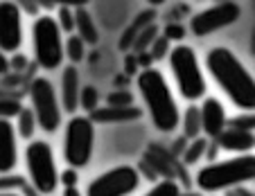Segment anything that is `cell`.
I'll list each match as a JSON object with an SVG mask.
<instances>
[{
    "mask_svg": "<svg viewBox=\"0 0 255 196\" xmlns=\"http://www.w3.org/2000/svg\"><path fill=\"white\" fill-rule=\"evenodd\" d=\"M79 93H82V77L77 66H66L61 72V91L57 93L59 104L66 113H75L79 108Z\"/></svg>",
    "mask_w": 255,
    "mask_h": 196,
    "instance_id": "5bb4252c",
    "label": "cell"
},
{
    "mask_svg": "<svg viewBox=\"0 0 255 196\" xmlns=\"http://www.w3.org/2000/svg\"><path fill=\"white\" fill-rule=\"evenodd\" d=\"M147 2H149L151 7H160V5H165L167 0H147Z\"/></svg>",
    "mask_w": 255,
    "mask_h": 196,
    "instance_id": "1f68e13d",
    "label": "cell"
},
{
    "mask_svg": "<svg viewBox=\"0 0 255 196\" xmlns=\"http://www.w3.org/2000/svg\"><path fill=\"white\" fill-rule=\"evenodd\" d=\"M95 124H129L142 117L138 106H97L88 115Z\"/></svg>",
    "mask_w": 255,
    "mask_h": 196,
    "instance_id": "9a60e30c",
    "label": "cell"
},
{
    "mask_svg": "<svg viewBox=\"0 0 255 196\" xmlns=\"http://www.w3.org/2000/svg\"><path fill=\"white\" fill-rule=\"evenodd\" d=\"M183 36H185V27H181V25H167V29H165V38L181 41Z\"/></svg>",
    "mask_w": 255,
    "mask_h": 196,
    "instance_id": "83f0119b",
    "label": "cell"
},
{
    "mask_svg": "<svg viewBox=\"0 0 255 196\" xmlns=\"http://www.w3.org/2000/svg\"><path fill=\"white\" fill-rule=\"evenodd\" d=\"M63 57H66L72 66H77L79 61H84V57H86V43H84L77 34H72V36L66 38V43H63Z\"/></svg>",
    "mask_w": 255,
    "mask_h": 196,
    "instance_id": "ac0fdd59",
    "label": "cell"
},
{
    "mask_svg": "<svg viewBox=\"0 0 255 196\" xmlns=\"http://www.w3.org/2000/svg\"><path fill=\"white\" fill-rule=\"evenodd\" d=\"M25 25L23 9L14 0H0V52L16 54L23 48Z\"/></svg>",
    "mask_w": 255,
    "mask_h": 196,
    "instance_id": "8fae6325",
    "label": "cell"
},
{
    "mask_svg": "<svg viewBox=\"0 0 255 196\" xmlns=\"http://www.w3.org/2000/svg\"><path fill=\"white\" fill-rule=\"evenodd\" d=\"M106 106H133V93L116 91L106 97Z\"/></svg>",
    "mask_w": 255,
    "mask_h": 196,
    "instance_id": "d4e9b609",
    "label": "cell"
},
{
    "mask_svg": "<svg viewBox=\"0 0 255 196\" xmlns=\"http://www.w3.org/2000/svg\"><path fill=\"white\" fill-rule=\"evenodd\" d=\"M20 101L16 99H0V120H11L20 113Z\"/></svg>",
    "mask_w": 255,
    "mask_h": 196,
    "instance_id": "484cf974",
    "label": "cell"
},
{
    "mask_svg": "<svg viewBox=\"0 0 255 196\" xmlns=\"http://www.w3.org/2000/svg\"><path fill=\"white\" fill-rule=\"evenodd\" d=\"M32 50L43 70H59L63 66V32L54 16H36L32 23Z\"/></svg>",
    "mask_w": 255,
    "mask_h": 196,
    "instance_id": "52a82bcc",
    "label": "cell"
},
{
    "mask_svg": "<svg viewBox=\"0 0 255 196\" xmlns=\"http://www.w3.org/2000/svg\"><path fill=\"white\" fill-rule=\"evenodd\" d=\"M25 169L32 187L39 194H54L59 187V167L54 151L45 140H32L25 147Z\"/></svg>",
    "mask_w": 255,
    "mask_h": 196,
    "instance_id": "5b68a950",
    "label": "cell"
},
{
    "mask_svg": "<svg viewBox=\"0 0 255 196\" xmlns=\"http://www.w3.org/2000/svg\"><path fill=\"white\" fill-rule=\"evenodd\" d=\"M199 120H201V131L208 138H219L228 126L226 106L217 97H203L199 106Z\"/></svg>",
    "mask_w": 255,
    "mask_h": 196,
    "instance_id": "7c38bea8",
    "label": "cell"
},
{
    "mask_svg": "<svg viewBox=\"0 0 255 196\" xmlns=\"http://www.w3.org/2000/svg\"><path fill=\"white\" fill-rule=\"evenodd\" d=\"M29 110H32L34 120L45 133H54L59 131L63 122V108L59 104V95L57 88L52 86L50 79L45 77H36L32 84H29Z\"/></svg>",
    "mask_w": 255,
    "mask_h": 196,
    "instance_id": "ba28073f",
    "label": "cell"
},
{
    "mask_svg": "<svg viewBox=\"0 0 255 196\" xmlns=\"http://www.w3.org/2000/svg\"><path fill=\"white\" fill-rule=\"evenodd\" d=\"M206 68L219 91L244 113H253L255 106V82L253 72L244 66L231 48L217 45L206 54Z\"/></svg>",
    "mask_w": 255,
    "mask_h": 196,
    "instance_id": "6da1fadb",
    "label": "cell"
},
{
    "mask_svg": "<svg viewBox=\"0 0 255 196\" xmlns=\"http://www.w3.org/2000/svg\"><path fill=\"white\" fill-rule=\"evenodd\" d=\"M9 66H11L9 57H7L5 52H0V75H2V72H7V70H9Z\"/></svg>",
    "mask_w": 255,
    "mask_h": 196,
    "instance_id": "f546056e",
    "label": "cell"
},
{
    "mask_svg": "<svg viewBox=\"0 0 255 196\" xmlns=\"http://www.w3.org/2000/svg\"><path fill=\"white\" fill-rule=\"evenodd\" d=\"M18 117V131H16V135H20V138H32L34 129H36V120H34V115L29 108H20V113L16 115Z\"/></svg>",
    "mask_w": 255,
    "mask_h": 196,
    "instance_id": "ffe728a7",
    "label": "cell"
},
{
    "mask_svg": "<svg viewBox=\"0 0 255 196\" xmlns=\"http://www.w3.org/2000/svg\"><path fill=\"white\" fill-rule=\"evenodd\" d=\"M167 63L172 70L174 84H176L178 93L188 101L203 99L208 93V79L206 72L201 68V61L197 57V50L192 45L176 43L167 54Z\"/></svg>",
    "mask_w": 255,
    "mask_h": 196,
    "instance_id": "277c9868",
    "label": "cell"
},
{
    "mask_svg": "<svg viewBox=\"0 0 255 196\" xmlns=\"http://www.w3.org/2000/svg\"><path fill=\"white\" fill-rule=\"evenodd\" d=\"M95 151V122L88 115H72L63 129V160L72 169H84Z\"/></svg>",
    "mask_w": 255,
    "mask_h": 196,
    "instance_id": "8992f818",
    "label": "cell"
},
{
    "mask_svg": "<svg viewBox=\"0 0 255 196\" xmlns=\"http://www.w3.org/2000/svg\"><path fill=\"white\" fill-rule=\"evenodd\" d=\"M59 7H66V9H82L88 5V0H52Z\"/></svg>",
    "mask_w": 255,
    "mask_h": 196,
    "instance_id": "f1b7e54d",
    "label": "cell"
},
{
    "mask_svg": "<svg viewBox=\"0 0 255 196\" xmlns=\"http://www.w3.org/2000/svg\"><path fill=\"white\" fill-rule=\"evenodd\" d=\"M142 196H181V187L176 185L174 181H160V183H156L151 190H147Z\"/></svg>",
    "mask_w": 255,
    "mask_h": 196,
    "instance_id": "603a6c76",
    "label": "cell"
},
{
    "mask_svg": "<svg viewBox=\"0 0 255 196\" xmlns=\"http://www.w3.org/2000/svg\"><path fill=\"white\" fill-rule=\"evenodd\" d=\"M57 25L61 32H75V14H72V9H66V7H59L57 11Z\"/></svg>",
    "mask_w": 255,
    "mask_h": 196,
    "instance_id": "cb8c5ba5",
    "label": "cell"
},
{
    "mask_svg": "<svg viewBox=\"0 0 255 196\" xmlns=\"http://www.w3.org/2000/svg\"><path fill=\"white\" fill-rule=\"evenodd\" d=\"M206 149H208V140H206V138H194L192 142H190V147L185 149L183 160H185L188 165L199 163V160L203 158V153H206Z\"/></svg>",
    "mask_w": 255,
    "mask_h": 196,
    "instance_id": "7402d4cb",
    "label": "cell"
},
{
    "mask_svg": "<svg viewBox=\"0 0 255 196\" xmlns=\"http://www.w3.org/2000/svg\"><path fill=\"white\" fill-rule=\"evenodd\" d=\"M63 196H84L77 187H63Z\"/></svg>",
    "mask_w": 255,
    "mask_h": 196,
    "instance_id": "4dcf8cb0",
    "label": "cell"
},
{
    "mask_svg": "<svg viewBox=\"0 0 255 196\" xmlns=\"http://www.w3.org/2000/svg\"><path fill=\"white\" fill-rule=\"evenodd\" d=\"M240 16H242V7L237 2H233V0H224V2H217V5L192 16L190 29H192L194 36H208V34H215L219 29L228 27V25L237 23Z\"/></svg>",
    "mask_w": 255,
    "mask_h": 196,
    "instance_id": "30bf717a",
    "label": "cell"
},
{
    "mask_svg": "<svg viewBox=\"0 0 255 196\" xmlns=\"http://www.w3.org/2000/svg\"><path fill=\"white\" fill-rule=\"evenodd\" d=\"M138 95L142 99L151 124L160 133H172L181 126V110L167 77L158 68H144L135 77Z\"/></svg>",
    "mask_w": 255,
    "mask_h": 196,
    "instance_id": "7a4b0ae2",
    "label": "cell"
},
{
    "mask_svg": "<svg viewBox=\"0 0 255 196\" xmlns=\"http://www.w3.org/2000/svg\"><path fill=\"white\" fill-rule=\"evenodd\" d=\"M100 106V91L95 86H82V93H79V108H84L88 115Z\"/></svg>",
    "mask_w": 255,
    "mask_h": 196,
    "instance_id": "d6986e66",
    "label": "cell"
},
{
    "mask_svg": "<svg viewBox=\"0 0 255 196\" xmlns=\"http://www.w3.org/2000/svg\"><path fill=\"white\" fill-rule=\"evenodd\" d=\"M255 176V158L253 153H237L233 158L217 160V163L203 165L197 172V187L206 194L231 190V187L251 183Z\"/></svg>",
    "mask_w": 255,
    "mask_h": 196,
    "instance_id": "3957f363",
    "label": "cell"
},
{
    "mask_svg": "<svg viewBox=\"0 0 255 196\" xmlns=\"http://www.w3.org/2000/svg\"><path fill=\"white\" fill-rule=\"evenodd\" d=\"M219 144L222 149L233 153H251L253 151V131H244V129H235V126H226L224 133L219 135Z\"/></svg>",
    "mask_w": 255,
    "mask_h": 196,
    "instance_id": "2e32d148",
    "label": "cell"
},
{
    "mask_svg": "<svg viewBox=\"0 0 255 196\" xmlns=\"http://www.w3.org/2000/svg\"><path fill=\"white\" fill-rule=\"evenodd\" d=\"M59 183H63V187H77L79 183V169H63L61 174H59Z\"/></svg>",
    "mask_w": 255,
    "mask_h": 196,
    "instance_id": "4316f807",
    "label": "cell"
},
{
    "mask_svg": "<svg viewBox=\"0 0 255 196\" xmlns=\"http://www.w3.org/2000/svg\"><path fill=\"white\" fill-rule=\"evenodd\" d=\"M181 124H183V131L185 135L190 138H197L199 131H201V120H199V108H190L185 115H181Z\"/></svg>",
    "mask_w": 255,
    "mask_h": 196,
    "instance_id": "44dd1931",
    "label": "cell"
},
{
    "mask_svg": "<svg viewBox=\"0 0 255 196\" xmlns=\"http://www.w3.org/2000/svg\"><path fill=\"white\" fill-rule=\"evenodd\" d=\"M0 196H20L18 192H7V190H2L0 192Z\"/></svg>",
    "mask_w": 255,
    "mask_h": 196,
    "instance_id": "d6a6232c",
    "label": "cell"
},
{
    "mask_svg": "<svg viewBox=\"0 0 255 196\" xmlns=\"http://www.w3.org/2000/svg\"><path fill=\"white\" fill-rule=\"evenodd\" d=\"M75 29H77V36L82 38L86 45H97L100 43V29L95 25V18L86 11V7L82 9H75Z\"/></svg>",
    "mask_w": 255,
    "mask_h": 196,
    "instance_id": "e0dca14e",
    "label": "cell"
},
{
    "mask_svg": "<svg viewBox=\"0 0 255 196\" xmlns=\"http://www.w3.org/2000/svg\"><path fill=\"white\" fill-rule=\"evenodd\" d=\"M140 187V172L133 165H118L95 176L84 196H131Z\"/></svg>",
    "mask_w": 255,
    "mask_h": 196,
    "instance_id": "9c48e42d",
    "label": "cell"
},
{
    "mask_svg": "<svg viewBox=\"0 0 255 196\" xmlns=\"http://www.w3.org/2000/svg\"><path fill=\"white\" fill-rule=\"evenodd\" d=\"M18 165V135L11 120H0V176L14 172Z\"/></svg>",
    "mask_w": 255,
    "mask_h": 196,
    "instance_id": "4fadbf2b",
    "label": "cell"
}]
</instances>
